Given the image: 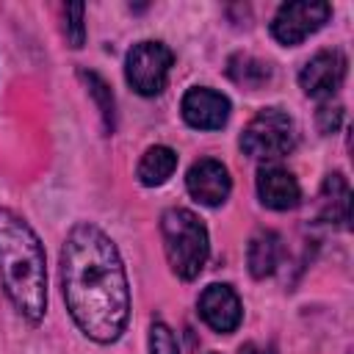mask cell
I'll list each match as a JSON object with an SVG mask.
<instances>
[{"label":"cell","instance_id":"ba28073f","mask_svg":"<svg viewBox=\"0 0 354 354\" xmlns=\"http://www.w3.org/2000/svg\"><path fill=\"white\" fill-rule=\"evenodd\" d=\"M180 111H183V119L191 127H196V130H218V127L227 124L232 105L221 91L196 86V88L185 91V97L180 102Z\"/></svg>","mask_w":354,"mask_h":354},{"label":"cell","instance_id":"9c48e42d","mask_svg":"<svg viewBox=\"0 0 354 354\" xmlns=\"http://www.w3.org/2000/svg\"><path fill=\"white\" fill-rule=\"evenodd\" d=\"M185 188H188V194H191L196 202H202V205H207V207H216V205H221V202L230 196L232 180H230V171H227V166H224L221 160H216V158H202V160H196V163L188 169V174H185Z\"/></svg>","mask_w":354,"mask_h":354},{"label":"cell","instance_id":"5bb4252c","mask_svg":"<svg viewBox=\"0 0 354 354\" xmlns=\"http://www.w3.org/2000/svg\"><path fill=\"white\" fill-rule=\"evenodd\" d=\"M174 169H177V152L171 147L155 144V147H149L141 155L138 169H136V177H138L141 185L155 188V185H163L174 174Z\"/></svg>","mask_w":354,"mask_h":354},{"label":"cell","instance_id":"6da1fadb","mask_svg":"<svg viewBox=\"0 0 354 354\" xmlns=\"http://www.w3.org/2000/svg\"><path fill=\"white\" fill-rule=\"evenodd\" d=\"M61 288L77 329L97 340L122 337L130 318V285L116 243L94 224H75L61 246Z\"/></svg>","mask_w":354,"mask_h":354},{"label":"cell","instance_id":"5b68a950","mask_svg":"<svg viewBox=\"0 0 354 354\" xmlns=\"http://www.w3.org/2000/svg\"><path fill=\"white\" fill-rule=\"evenodd\" d=\"M171 64H174V53L163 41L147 39L130 47L124 58V77L130 88L138 91L141 97H155L166 88Z\"/></svg>","mask_w":354,"mask_h":354},{"label":"cell","instance_id":"277c9868","mask_svg":"<svg viewBox=\"0 0 354 354\" xmlns=\"http://www.w3.org/2000/svg\"><path fill=\"white\" fill-rule=\"evenodd\" d=\"M296 141V122L282 108H263L241 133V149L260 160H274L293 152Z\"/></svg>","mask_w":354,"mask_h":354},{"label":"cell","instance_id":"8fae6325","mask_svg":"<svg viewBox=\"0 0 354 354\" xmlns=\"http://www.w3.org/2000/svg\"><path fill=\"white\" fill-rule=\"evenodd\" d=\"M257 196L271 210H290L301 199L296 177L279 163H266L257 169Z\"/></svg>","mask_w":354,"mask_h":354},{"label":"cell","instance_id":"e0dca14e","mask_svg":"<svg viewBox=\"0 0 354 354\" xmlns=\"http://www.w3.org/2000/svg\"><path fill=\"white\" fill-rule=\"evenodd\" d=\"M83 17H86V6L83 3H69L64 8V33H66V41L72 47H83V41H86Z\"/></svg>","mask_w":354,"mask_h":354},{"label":"cell","instance_id":"52a82bcc","mask_svg":"<svg viewBox=\"0 0 354 354\" xmlns=\"http://www.w3.org/2000/svg\"><path fill=\"white\" fill-rule=\"evenodd\" d=\"M346 66L348 61L340 50H321L301 66L299 86L307 97H315V100L332 97L346 80Z\"/></svg>","mask_w":354,"mask_h":354},{"label":"cell","instance_id":"2e32d148","mask_svg":"<svg viewBox=\"0 0 354 354\" xmlns=\"http://www.w3.org/2000/svg\"><path fill=\"white\" fill-rule=\"evenodd\" d=\"M80 77L86 80L88 94H91L94 102H97V111H100V116H102L105 133H113V127H116V102H113V94H111L108 83H105L97 72H80Z\"/></svg>","mask_w":354,"mask_h":354},{"label":"cell","instance_id":"7a4b0ae2","mask_svg":"<svg viewBox=\"0 0 354 354\" xmlns=\"http://www.w3.org/2000/svg\"><path fill=\"white\" fill-rule=\"evenodd\" d=\"M0 282L28 321H41L47 310L44 249L30 224L8 207H0Z\"/></svg>","mask_w":354,"mask_h":354},{"label":"cell","instance_id":"3957f363","mask_svg":"<svg viewBox=\"0 0 354 354\" xmlns=\"http://www.w3.org/2000/svg\"><path fill=\"white\" fill-rule=\"evenodd\" d=\"M160 238L171 271L180 279H196L210 254V241L202 218L194 210L169 207L160 216Z\"/></svg>","mask_w":354,"mask_h":354},{"label":"cell","instance_id":"4fadbf2b","mask_svg":"<svg viewBox=\"0 0 354 354\" xmlns=\"http://www.w3.org/2000/svg\"><path fill=\"white\" fill-rule=\"evenodd\" d=\"M321 218L346 227L351 218V188L340 171L329 174L321 188Z\"/></svg>","mask_w":354,"mask_h":354},{"label":"cell","instance_id":"9a60e30c","mask_svg":"<svg viewBox=\"0 0 354 354\" xmlns=\"http://www.w3.org/2000/svg\"><path fill=\"white\" fill-rule=\"evenodd\" d=\"M227 72L235 83L249 86V88H257L271 77V66L260 58H252V55H232L227 64Z\"/></svg>","mask_w":354,"mask_h":354},{"label":"cell","instance_id":"ac0fdd59","mask_svg":"<svg viewBox=\"0 0 354 354\" xmlns=\"http://www.w3.org/2000/svg\"><path fill=\"white\" fill-rule=\"evenodd\" d=\"M149 354H180L174 332L163 321H155L149 326Z\"/></svg>","mask_w":354,"mask_h":354},{"label":"cell","instance_id":"30bf717a","mask_svg":"<svg viewBox=\"0 0 354 354\" xmlns=\"http://www.w3.org/2000/svg\"><path fill=\"white\" fill-rule=\"evenodd\" d=\"M199 315L202 321L213 329V332H221V335H230L238 329L241 318H243V307H241V299L238 293L230 288V285H207L199 296Z\"/></svg>","mask_w":354,"mask_h":354},{"label":"cell","instance_id":"7c38bea8","mask_svg":"<svg viewBox=\"0 0 354 354\" xmlns=\"http://www.w3.org/2000/svg\"><path fill=\"white\" fill-rule=\"evenodd\" d=\"M279 254H282V241L274 230H260L249 238V246H246V263H249V274L254 279H266L277 271V263H279Z\"/></svg>","mask_w":354,"mask_h":354},{"label":"cell","instance_id":"8992f818","mask_svg":"<svg viewBox=\"0 0 354 354\" xmlns=\"http://www.w3.org/2000/svg\"><path fill=\"white\" fill-rule=\"evenodd\" d=\"M332 6L324 0H296V3H282L271 19V36L285 44H301L307 36H313L324 22L329 19Z\"/></svg>","mask_w":354,"mask_h":354},{"label":"cell","instance_id":"d6986e66","mask_svg":"<svg viewBox=\"0 0 354 354\" xmlns=\"http://www.w3.org/2000/svg\"><path fill=\"white\" fill-rule=\"evenodd\" d=\"M340 122H343V108H340V105H321L318 113H315V124H318V130L326 133V136H329V133H337Z\"/></svg>","mask_w":354,"mask_h":354}]
</instances>
